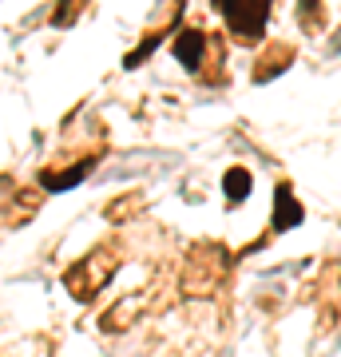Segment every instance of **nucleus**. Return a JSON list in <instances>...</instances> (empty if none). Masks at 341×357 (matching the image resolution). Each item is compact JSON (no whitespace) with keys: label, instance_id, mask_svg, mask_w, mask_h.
<instances>
[{"label":"nucleus","instance_id":"39448f33","mask_svg":"<svg viewBox=\"0 0 341 357\" xmlns=\"http://www.w3.org/2000/svg\"><path fill=\"white\" fill-rule=\"evenodd\" d=\"M250 187H254V178H250V171H246V167H230L227 175H222V195H227V203H230V206L246 203Z\"/></svg>","mask_w":341,"mask_h":357},{"label":"nucleus","instance_id":"f03ea898","mask_svg":"<svg viewBox=\"0 0 341 357\" xmlns=\"http://www.w3.org/2000/svg\"><path fill=\"white\" fill-rule=\"evenodd\" d=\"M171 52H175V60L187 72H202V60H206V32L202 28H183L175 36V44H171Z\"/></svg>","mask_w":341,"mask_h":357},{"label":"nucleus","instance_id":"423d86ee","mask_svg":"<svg viewBox=\"0 0 341 357\" xmlns=\"http://www.w3.org/2000/svg\"><path fill=\"white\" fill-rule=\"evenodd\" d=\"M298 13H302V24L310 28V32H314V28L326 20V13L317 8V0H302V4H298Z\"/></svg>","mask_w":341,"mask_h":357},{"label":"nucleus","instance_id":"20e7f679","mask_svg":"<svg viewBox=\"0 0 341 357\" xmlns=\"http://www.w3.org/2000/svg\"><path fill=\"white\" fill-rule=\"evenodd\" d=\"M96 163H100V159L91 155V159L68 167V171H40V187H44V191H72L76 183H84V178L96 171Z\"/></svg>","mask_w":341,"mask_h":357},{"label":"nucleus","instance_id":"7ed1b4c3","mask_svg":"<svg viewBox=\"0 0 341 357\" xmlns=\"http://www.w3.org/2000/svg\"><path fill=\"white\" fill-rule=\"evenodd\" d=\"M294 227H302V203L294 199L290 191V183H278L274 187V230H294Z\"/></svg>","mask_w":341,"mask_h":357},{"label":"nucleus","instance_id":"f257e3e1","mask_svg":"<svg viewBox=\"0 0 341 357\" xmlns=\"http://www.w3.org/2000/svg\"><path fill=\"white\" fill-rule=\"evenodd\" d=\"M218 16L227 20V32L238 44H258L270 24V8L274 0H215Z\"/></svg>","mask_w":341,"mask_h":357}]
</instances>
